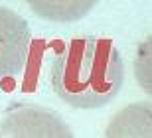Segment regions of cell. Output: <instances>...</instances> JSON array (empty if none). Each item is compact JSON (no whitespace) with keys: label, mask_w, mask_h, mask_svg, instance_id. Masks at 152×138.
Wrapping results in <instances>:
<instances>
[{"label":"cell","mask_w":152,"mask_h":138,"mask_svg":"<svg viewBox=\"0 0 152 138\" xmlns=\"http://www.w3.org/2000/svg\"><path fill=\"white\" fill-rule=\"evenodd\" d=\"M124 85V61L109 39L77 38L51 61V87L75 109H101Z\"/></svg>","instance_id":"6da1fadb"},{"label":"cell","mask_w":152,"mask_h":138,"mask_svg":"<svg viewBox=\"0 0 152 138\" xmlns=\"http://www.w3.org/2000/svg\"><path fill=\"white\" fill-rule=\"evenodd\" d=\"M30 26L20 14L0 6V81L20 75L28 61Z\"/></svg>","instance_id":"3957f363"},{"label":"cell","mask_w":152,"mask_h":138,"mask_svg":"<svg viewBox=\"0 0 152 138\" xmlns=\"http://www.w3.org/2000/svg\"><path fill=\"white\" fill-rule=\"evenodd\" d=\"M0 136L10 138H71L73 132L61 116L38 105L16 103L4 112Z\"/></svg>","instance_id":"7a4b0ae2"},{"label":"cell","mask_w":152,"mask_h":138,"mask_svg":"<svg viewBox=\"0 0 152 138\" xmlns=\"http://www.w3.org/2000/svg\"><path fill=\"white\" fill-rule=\"evenodd\" d=\"M30 8L48 22L69 24L85 18L97 0H26Z\"/></svg>","instance_id":"277c9868"}]
</instances>
